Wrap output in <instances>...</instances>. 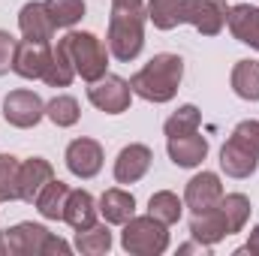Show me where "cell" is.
<instances>
[{
  "instance_id": "cell-8",
  "label": "cell",
  "mask_w": 259,
  "mask_h": 256,
  "mask_svg": "<svg viewBox=\"0 0 259 256\" xmlns=\"http://www.w3.org/2000/svg\"><path fill=\"white\" fill-rule=\"evenodd\" d=\"M226 0H187L184 24H193L202 36H217L226 24Z\"/></svg>"
},
{
  "instance_id": "cell-10",
  "label": "cell",
  "mask_w": 259,
  "mask_h": 256,
  "mask_svg": "<svg viewBox=\"0 0 259 256\" xmlns=\"http://www.w3.org/2000/svg\"><path fill=\"white\" fill-rule=\"evenodd\" d=\"M49 61H52V42H30V39H24L15 49L12 69L21 78H42L46 69H49Z\"/></svg>"
},
{
  "instance_id": "cell-12",
  "label": "cell",
  "mask_w": 259,
  "mask_h": 256,
  "mask_svg": "<svg viewBox=\"0 0 259 256\" xmlns=\"http://www.w3.org/2000/svg\"><path fill=\"white\" fill-rule=\"evenodd\" d=\"M151 160H154V154H151L148 145H139L136 142V145L121 148V154L115 160V181L118 184H136L151 169Z\"/></svg>"
},
{
  "instance_id": "cell-1",
  "label": "cell",
  "mask_w": 259,
  "mask_h": 256,
  "mask_svg": "<svg viewBox=\"0 0 259 256\" xmlns=\"http://www.w3.org/2000/svg\"><path fill=\"white\" fill-rule=\"evenodd\" d=\"M145 18L148 9L142 0H112V15H109V52L130 64L139 58L145 46Z\"/></svg>"
},
{
  "instance_id": "cell-16",
  "label": "cell",
  "mask_w": 259,
  "mask_h": 256,
  "mask_svg": "<svg viewBox=\"0 0 259 256\" xmlns=\"http://www.w3.org/2000/svg\"><path fill=\"white\" fill-rule=\"evenodd\" d=\"M190 235H193L196 241H202V244H211V247H214L217 241H223L226 235H232V232H229V223H226V217H223V211H220V205L193 214V220H190Z\"/></svg>"
},
{
  "instance_id": "cell-7",
  "label": "cell",
  "mask_w": 259,
  "mask_h": 256,
  "mask_svg": "<svg viewBox=\"0 0 259 256\" xmlns=\"http://www.w3.org/2000/svg\"><path fill=\"white\" fill-rule=\"evenodd\" d=\"M3 118H6V124L21 130L36 127L46 118V103L33 91H12L3 100Z\"/></svg>"
},
{
  "instance_id": "cell-6",
  "label": "cell",
  "mask_w": 259,
  "mask_h": 256,
  "mask_svg": "<svg viewBox=\"0 0 259 256\" xmlns=\"http://www.w3.org/2000/svg\"><path fill=\"white\" fill-rule=\"evenodd\" d=\"M130 97H133V88H130L127 78H121V75H103V78L91 81V88H88V100L100 112H106V115L127 112Z\"/></svg>"
},
{
  "instance_id": "cell-4",
  "label": "cell",
  "mask_w": 259,
  "mask_h": 256,
  "mask_svg": "<svg viewBox=\"0 0 259 256\" xmlns=\"http://www.w3.org/2000/svg\"><path fill=\"white\" fill-rule=\"evenodd\" d=\"M121 247L133 256H160L169 247V229L157 217H130L121 232Z\"/></svg>"
},
{
  "instance_id": "cell-13",
  "label": "cell",
  "mask_w": 259,
  "mask_h": 256,
  "mask_svg": "<svg viewBox=\"0 0 259 256\" xmlns=\"http://www.w3.org/2000/svg\"><path fill=\"white\" fill-rule=\"evenodd\" d=\"M220 199H223V184H220V178H217L214 172H202V175H193V178L187 181L184 202H187V208H190L193 214L214 208Z\"/></svg>"
},
{
  "instance_id": "cell-3",
  "label": "cell",
  "mask_w": 259,
  "mask_h": 256,
  "mask_svg": "<svg viewBox=\"0 0 259 256\" xmlns=\"http://www.w3.org/2000/svg\"><path fill=\"white\" fill-rule=\"evenodd\" d=\"M72 250L64 238L52 235L39 223H18L6 232H0V256H66Z\"/></svg>"
},
{
  "instance_id": "cell-22",
  "label": "cell",
  "mask_w": 259,
  "mask_h": 256,
  "mask_svg": "<svg viewBox=\"0 0 259 256\" xmlns=\"http://www.w3.org/2000/svg\"><path fill=\"white\" fill-rule=\"evenodd\" d=\"M184 12H187V0H151L148 3V18L160 30H172L184 24Z\"/></svg>"
},
{
  "instance_id": "cell-26",
  "label": "cell",
  "mask_w": 259,
  "mask_h": 256,
  "mask_svg": "<svg viewBox=\"0 0 259 256\" xmlns=\"http://www.w3.org/2000/svg\"><path fill=\"white\" fill-rule=\"evenodd\" d=\"M112 247V232L106 226H88V229H78L75 232V250L84 256H100V253H109Z\"/></svg>"
},
{
  "instance_id": "cell-11",
  "label": "cell",
  "mask_w": 259,
  "mask_h": 256,
  "mask_svg": "<svg viewBox=\"0 0 259 256\" xmlns=\"http://www.w3.org/2000/svg\"><path fill=\"white\" fill-rule=\"evenodd\" d=\"M55 178V169L42 157H30L18 166V199L21 202H36L39 190Z\"/></svg>"
},
{
  "instance_id": "cell-30",
  "label": "cell",
  "mask_w": 259,
  "mask_h": 256,
  "mask_svg": "<svg viewBox=\"0 0 259 256\" xmlns=\"http://www.w3.org/2000/svg\"><path fill=\"white\" fill-rule=\"evenodd\" d=\"M18 157L0 154V202L18 199Z\"/></svg>"
},
{
  "instance_id": "cell-17",
  "label": "cell",
  "mask_w": 259,
  "mask_h": 256,
  "mask_svg": "<svg viewBox=\"0 0 259 256\" xmlns=\"http://www.w3.org/2000/svg\"><path fill=\"white\" fill-rule=\"evenodd\" d=\"M226 24L232 30V36L250 49H259V6H250V3H238L229 9L226 15Z\"/></svg>"
},
{
  "instance_id": "cell-29",
  "label": "cell",
  "mask_w": 259,
  "mask_h": 256,
  "mask_svg": "<svg viewBox=\"0 0 259 256\" xmlns=\"http://www.w3.org/2000/svg\"><path fill=\"white\" fill-rule=\"evenodd\" d=\"M78 100L75 97H69V94H61V97H55L49 106H46V118L55 124V127H72V124H78Z\"/></svg>"
},
{
  "instance_id": "cell-33",
  "label": "cell",
  "mask_w": 259,
  "mask_h": 256,
  "mask_svg": "<svg viewBox=\"0 0 259 256\" xmlns=\"http://www.w3.org/2000/svg\"><path fill=\"white\" fill-rule=\"evenodd\" d=\"M15 49H18V39H15L9 30H0V75H6V72L12 69Z\"/></svg>"
},
{
  "instance_id": "cell-24",
  "label": "cell",
  "mask_w": 259,
  "mask_h": 256,
  "mask_svg": "<svg viewBox=\"0 0 259 256\" xmlns=\"http://www.w3.org/2000/svg\"><path fill=\"white\" fill-rule=\"evenodd\" d=\"M72 78H75V66L69 61V52H66L64 39H61V42L52 49V61H49V69H46L42 81L52 84V88H66Z\"/></svg>"
},
{
  "instance_id": "cell-31",
  "label": "cell",
  "mask_w": 259,
  "mask_h": 256,
  "mask_svg": "<svg viewBox=\"0 0 259 256\" xmlns=\"http://www.w3.org/2000/svg\"><path fill=\"white\" fill-rule=\"evenodd\" d=\"M202 124V115L196 106H181L169 121H166V136H187V133H196Z\"/></svg>"
},
{
  "instance_id": "cell-9",
  "label": "cell",
  "mask_w": 259,
  "mask_h": 256,
  "mask_svg": "<svg viewBox=\"0 0 259 256\" xmlns=\"http://www.w3.org/2000/svg\"><path fill=\"white\" fill-rule=\"evenodd\" d=\"M66 169L75 178H94L103 169V145L94 139H72L66 145Z\"/></svg>"
},
{
  "instance_id": "cell-32",
  "label": "cell",
  "mask_w": 259,
  "mask_h": 256,
  "mask_svg": "<svg viewBox=\"0 0 259 256\" xmlns=\"http://www.w3.org/2000/svg\"><path fill=\"white\" fill-rule=\"evenodd\" d=\"M229 139H235L241 148H247L250 154H256L259 157V121H241L238 127L232 130Z\"/></svg>"
},
{
  "instance_id": "cell-19",
  "label": "cell",
  "mask_w": 259,
  "mask_h": 256,
  "mask_svg": "<svg viewBox=\"0 0 259 256\" xmlns=\"http://www.w3.org/2000/svg\"><path fill=\"white\" fill-rule=\"evenodd\" d=\"M97 202L88 190H69L66 196V205H64V220L78 232V229H88L97 223Z\"/></svg>"
},
{
  "instance_id": "cell-28",
  "label": "cell",
  "mask_w": 259,
  "mask_h": 256,
  "mask_svg": "<svg viewBox=\"0 0 259 256\" xmlns=\"http://www.w3.org/2000/svg\"><path fill=\"white\" fill-rule=\"evenodd\" d=\"M46 12L55 27H72L84 18V0H46Z\"/></svg>"
},
{
  "instance_id": "cell-21",
  "label": "cell",
  "mask_w": 259,
  "mask_h": 256,
  "mask_svg": "<svg viewBox=\"0 0 259 256\" xmlns=\"http://www.w3.org/2000/svg\"><path fill=\"white\" fill-rule=\"evenodd\" d=\"M66 196H69V184L64 181H58V178H52L39 196H36V211L46 217V220H64V205H66Z\"/></svg>"
},
{
  "instance_id": "cell-34",
  "label": "cell",
  "mask_w": 259,
  "mask_h": 256,
  "mask_svg": "<svg viewBox=\"0 0 259 256\" xmlns=\"http://www.w3.org/2000/svg\"><path fill=\"white\" fill-rule=\"evenodd\" d=\"M244 253L259 256V226H253V232H250V241H247L241 250H235V256H244Z\"/></svg>"
},
{
  "instance_id": "cell-5",
  "label": "cell",
  "mask_w": 259,
  "mask_h": 256,
  "mask_svg": "<svg viewBox=\"0 0 259 256\" xmlns=\"http://www.w3.org/2000/svg\"><path fill=\"white\" fill-rule=\"evenodd\" d=\"M64 46H66V52H69L72 66H75V75H81L88 84L106 75L109 55H106V46H103L94 33L69 30V33L64 36Z\"/></svg>"
},
{
  "instance_id": "cell-18",
  "label": "cell",
  "mask_w": 259,
  "mask_h": 256,
  "mask_svg": "<svg viewBox=\"0 0 259 256\" xmlns=\"http://www.w3.org/2000/svg\"><path fill=\"white\" fill-rule=\"evenodd\" d=\"M259 166V157L250 154L247 148H241L235 139H229L223 148H220V169L229 175V178H250Z\"/></svg>"
},
{
  "instance_id": "cell-25",
  "label": "cell",
  "mask_w": 259,
  "mask_h": 256,
  "mask_svg": "<svg viewBox=\"0 0 259 256\" xmlns=\"http://www.w3.org/2000/svg\"><path fill=\"white\" fill-rule=\"evenodd\" d=\"M181 211H184V202H181L172 190H160L148 199V214L157 217V220L166 223V226L178 223V220H181Z\"/></svg>"
},
{
  "instance_id": "cell-27",
  "label": "cell",
  "mask_w": 259,
  "mask_h": 256,
  "mask_svg": "<svg viewBox=\"0 0 259 256\" xmlns=\"http://www.w3.org/2000/svg\"><path fill=\"white\" fill-rule=\"evenodd\" d=\"M217 205H220V211H223V217H226V223H229V232H232V235L241 232L244 223H247V217H250V199H247L244 193H229V196H223Z\"/></svg>"
},
{
  "instance_id": "cell-23",
  "label": "cell",
  "mask_w": 259,
  "mask_h": 256,
  "mask_svg": "<svg viewBox=\"0 0 259 256\" xmlns=\"http://www.w3.org/2000/svg\"><path fill=\"white\" fill-rule=\"evenodd\" d=\"M232 91L241 97V100H259V61H238L232 66Z\"/></svg>"
},
{
  "instance_id": "cell-20",
  "label": "cell",
  "mask_w": 259,
  "mask_h": 256,
  "mask_svg": "<svg viewBox=\"0 0 259 256\" xmlns=\"http://www.w3.org/2000/svg\"><path fill=\"white\" fill-rule=\"evenodd\" d=\"M100 214L106 217V223H115V226H124L130 217L136 214V199L133 193L121 190V187H112L100 196Z\"/></svg>"
},
{
  "instance_id": "cell-35",
  "label": "cell",
  "mask_w": 259,
  "mask_h": 256,
  "mask_svg": "<svg viewBox=\"0 0 259 256\" xmlns=\"http://www.w3.org/2000/svg\"><path fill=\"white\" fill-rule=\"evenodd\" d=\"M178 253H202V256H208L211 253V244H202V241H199V244H181Z\"/></svg>"
},
{
  "instance_id": "cell-15",
  "label": "cell",
  "mask_w": 259,
  "mask_h": 256,
  "mask_svg": "<svg viewBox=\"0 0 259 256\" xmlns=\"http://www.w3.org/2000/svg\"><path fill=\"white\" fill-rule=\"evenodd\" d=\"M18 27L24 33V39H30V42H52V36H55V24L46 12V3H36V0L21 6Z\"/></svg>"
},
{
  "instance_id": "cell-14",
  "label": "cell",
  "mask_w": 259,
  "mask_h": 256,
  "mask_svg": "<svg viewBox=\"0 0 259 256\" xmlns=\"http://www.w3.org/2000/svg\"><path fill=\"white\" fill-rule=\"evenodd\" d=\"M166 151H169V160L181 169H193L199 166L205 157H208V139L196 133H187V136H169L166 142Z\"/></svg>"
},
{
  "instance_id": "cell-2",
  "label": "cell",
  "mask_w": 259,
  "mask_h": 256,
  "mask_svg": "<svg viewBox=\"0 0 259 256\" xmlns=\"http://www.w3.org/2000/svg\"><path fill=\"white\" fill-rule=\"evenodd\" d=\"M181 78H184V61L178 55L163 52V55H154L130 78V88L148 103H169L178 94Z\"/></svg>"
}]
</instances>
